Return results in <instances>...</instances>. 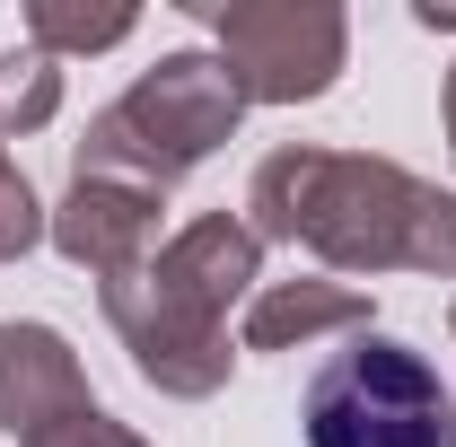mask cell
I'll return each mask as SVG.
<instances>
[{"label":"cell","mask_w":456,"mask_h":447,"mask_svg":"<svg viewBox=\"0 0 456 447\" xmlns=\"http://www.w3.org/2000/svg\"><path fill=\"white\" fill-rule=\"evenodd\" d=\"M307 447H456V394L421 351L360 334L325 351V369L298 394Z\"/></svg>","instance_id":"cell-1"}]
</instances>
